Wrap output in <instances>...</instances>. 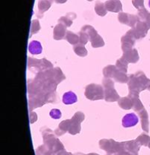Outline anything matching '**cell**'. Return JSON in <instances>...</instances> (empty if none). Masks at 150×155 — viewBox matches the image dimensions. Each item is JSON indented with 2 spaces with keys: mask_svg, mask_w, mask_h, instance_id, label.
<instances>
[{
  "mask_svg": "<svg viewBox=\"0 0 150 155\" xmlns=\"http://www.w3.org/2000/svg\"><path fill=\"white\" fill-rule=\"evenodd\" d=\"M139 122L138 117L134 113H129L124 116L122 120V125L124 127L128 128L136 126Z\"/></svg>",
  "mask_w": 150,
  "mask_h": 155,
  "instance_id": "obj_1",
  "label": "cell"
},
{
  "mask_svg": "<svg viewBox=\"0 0 150 155\" xmlns=\"http://www.w3.org/2000/svg\"><path fill=\"white\" fill-rule=\"evenodd\" d=\"M62 101H63V103L65 104L70 105V104H73L74 103H76L77 101H78V97H77V95L74 92L68 91L67 93L64 94Z\"/></svg>",
  "mask_w": 150,
  "mask_h": 155,
  "instance_id": "obj_2",
  "label": "cell"
},
{
  "mask_svg": "<svg viewBox=\"0 0 150 155\" xmlns=\"http://www.w3.org/2000/svg\"><path fill=\"white\" fill-rule=\"evenodd\" d=\"M28 50H29L30 53H32V54H40V53H42L43 47L39 41H34L29 44Z\"/></svg>",
  "mask_w": 150,
  "mask_h": 155,
  "instance_id": "obj_3",
  "label": "cell"
},
{
  "mask_svg": "<svg viewBox=\"0 0 150 155\" xmlns=\"http://www.w3.org/2000/svg\"><path fill=\"white\" fill-rule=\"evenodd\" d=\"M50 116H51L53 119H55V120H58V119H60L61 116H62V113L58 109H53L50 111L49 113Z\"/></svg>",
  "mask_w": 150,
  "mask_h": 155,
  "instance_id": "obj_4",
  "label": "cell"
},
{
  "mask_svg": "<svg viewBox=\"0 0 150 155\" xmlns=\"http://www.w3.org/2000/svg\"><path fill=\"white\" fill-rule=\"evenodd\" d=\"M148 5H149V7H150V0L148 1Z\"/></svg>",
  "mask_w": 150,
  "mask_h": 155,
  "instance_id": "obj_5",
  "label": "cell"
}]
</instances>
